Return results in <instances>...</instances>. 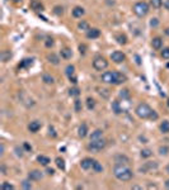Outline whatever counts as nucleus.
<instances>
[{"label": "nucleus", "instance_id": "nucleus-1", "mask_svg": "<svg viewBox=\"0 0 169 190\" xmlns=\"http://www.w3.org/2000/svg\"><path fill=\"white\" fill-rule=\"evenodd\" d=\"M126 80H127L126 75L117 71H108L102 75V81L105 84H112V85H120V84L125 82Z\"/></svg>", "mask_w": 169, "mask_h": 190}, {"label": "nucleus", "instance_id": "nucleus-2", "mask_svg": "<svg viewBox=\"0 0 169 190\" xmlns=\"http://www.w3.org/2000/svg\"><path fill=\"white\" fill-rule=\"evenodd\" d=\"M113 175L121 181H130L134 176L131 168H129L127 166H123V165H116L113 167Z\"/></svg>", "mask_w": 169, "mask_h": 190}, {"label": "nucleus", "instance_id": "nucleus-3", "mask_svg": "<svg viewBox=\"0 0 169 190\" xmlns=\"http://www.w3.org/2000/svg\"><path fill=\"white\" fill-rule=\"evenodd\" d=\"M135 112L137 114V117H140L142 119H146V118H150V114H151L153 109L146 103H141V104L137 105V108H136Z\"/></svg>", "mask_w": 169, "mask_h": 190}, {"label": "nucleus", "instance_id": "nucleus-4", "mask_svg": "<svg viewBox=\"0 0 169 190\" xmlns=\"http://www.w3.org/2000/svg\"><path fill=\"white\" fill-rule=\"evenodd\" d=\"M132 10H134V13L137 17L142 18V17H145L147 13H149V5H147V3H145V2H139V3H136L134 5Z\"/></svg>", "mask_w": 169, "mask_h": 190}, {"label": "nucleus", "instance_id": "nucleus-5", "mask_svg": "<svg viewBox=\"0 0 169 190\" xmlns=\"http://www.w3.org/2000/svg\"><path fill=\"white\" fill-rule=\"evenodd\" d=\"M93 67L96 69L97 71H103V70H105L108 67V61L105 60L104 57L98 56V57L94 58V61H93Z\"/></svg>", "mask_w": 169, "mask_h": 190}, {"label": "nucleus", "instance_id": "nucleus-6", "mask_svg": "<svg viewBox=\"0 0 169 190\" xmlns=\"http://www.w3.org/2000/svg\"><path fill=\"white\" fill-rule=\"evenodd\" d=\"M104 146H105V141L103 138L97 140V141H90V143L88 144V150L94 151V152H98V151L104 148Z\"/></svg>", "mask_w": 169, "mask_h": 190}, {"label": "nucleus", "instance_id": "nucleus-7", "mask_svg": "<svg viewBox=\"0 0 169 190\" xmlns=\"http://www.w3.org/2000/svg\"><path fill=\"white\" fill-rule=\"evenodd\" d=\"M111 58H112V61L116 62V63H121V62L125 61L126 56H125L123 52H121V51H114L113 53L111 55Z\"/></svg>", "mask_w": 169, "mask_h": 190}, {"label": "nucleus", "instance_id": "nucleus-8", "mask_svg": "<svg viewBox=\"0 0 169 190\" xmlns=\"http://www.w3.org/2000/svg\"><path fill=\"white\" fill-rule=\"evenodd\" d=\"M93 164H94V160L87 157V158H84V160H81L80 166H81V168H84V170H88V168L93 167Z\"/></svg>", "mask_w": 169, "mask_h": 190}, {"label": "nucleus", "instance_id": "nucleus-9", "mask_svg": "<svg viewBox=\"0 0 169 190\" xmlns=\"http://www.w3.org/2000/svg\"><path fill=\"white\" fill-rule=\"evenodd\" d=\"M101 36V30L97 29V28H93V29H89L87 32V37L90 38V39H94V38H98Z\"/></svg>", "mask_w": 169, "mask_h": 190}, {"label": "nucleus", "instance_id": "nucleus-10", "mask_svg": "<svg viewBox=\"0 0 169 190\" xmlns=\"http://www.w3.org/2000/svg\"><path fill=\"white\" fill-rule=\"evenodd\" d=\"M151 46L154 49H160L163 46V39L160 37H154L151 41Z\"/></svg>", "mask_w": 169, "mask_h": 190}, {"label": "nucleus", "instance_id": "nucleus-11", "mask_svg": "<svg viewBox=\"0 0 169 190\" xmlns=\"http://www.w3.org/2000/svg\"><path fill=\"white\" fill-rule=\"evenodd\" d=\"M28 129H29L31 132H32V133L38 132V131L41 129V123H39V122H37V121L31 122V123H29V125H28Z\"/></svg>", "mask_w": 169, "mask_h": 190}, {"label": "nucleus", "instance_id": "nucleus-12", "mask_svg": "<svg viewBox=\"0 0 169 190\" xmlns=\"http://www.w3.org/2000/svg\"><path fill=\"white\" fill-rule=\"evenodd\" d=\"M156 167H158V164H156V162H146V164L140 168V170H141L142 172H146V171H149V170H153V168L155 170Z\"/></svg>", "mask_w": 169, "mask_h": 190}, {"label": "nucleus", "instance_id": "nucleus-13", "mask_svg": "<svg viewBox=\"0 0 169 190\" xmlns=\"http://www.w3.org/2000/svg\"><path fill=\"white\" fill-rule=\"evenodd\" d=\"M114 161H116V165H123V164L129 162V158L126 157L125 155H117L114 157Z\"/></svg>", "mask_w": 169, "mask_h": 190}, {"label": "nucleus", "instance_id": "nucleus-14", "mask_svg": "<svg viewBox=\"0 0 169 190\" xmlns=\"http://www.w3.org/2000/svg\"><path fill=\"white\" fill-rule=\"evenodd\" d=\"M31 8L36 10V12H42V10H43V5H42L41 2H38V0H32V2H31Z\"/></svg>", "mask_w": 169, "mask_h": 190}, {"label": "nucleus", "instance_id": "nucleus-15", "mask_svg": "<svg viewBox=\"0 0 169 190\" xmlns=\"http://www.w3.org/2000/svg\"><path fill=\"white\" fill-rule=\"evenodd\" d=\"M28 177H29V180H39L42 177V172L38 170H33L28 174Z\"/></svg>", "mask_w": 169, "mask_h": 190}, {"label": "nucleus", "instance_id": "nucleus-16", "mask_svg": "<svg viewBox=\"0 0 169 190\" xmlns=\"http://www.w3.org/2000/svg\"><path fill=\"white\" fill-rule=\"evenodd\" d=\"M84 13L85 12H84V9L81 6H75L72 9V17L74 18H80L81 15H84Z\"/></svg>", "mask_w": 169, "mask_h": 190}, {"label": "nucleus", "instance_id": "nucleus-17", "mask_svg": "<svg viewBox=\"0 0 169 190\" xmlns=\"http://www.w3.org/2000/svg\"><path fill=\"white\" fill-rule=\"evenodd\" d=\"M60 53H61V57L65 58V60H69V58H71V56H72V52H71L70 48H62Z\"/></svg>", "mask_w": 169, "mask_h": 190}, {"label": "nucleus", "instance_id": "nucleus-18", "mask_svg": "<svg viewBox=\"0 0 169 190\" xmlns=\"http://www.w3.org/2000/svg\"><path fill=\"white\" fill-rule=\"evenodd\" d=\"M101 138H103V132L101 129L94 131L90 136V141H97V140H101Z\"/></svg>", "mask_w": 169, "mask_h": 190}, {"label": "nucleus", "instance_id": "nucleus-19", "mask_svg": "<svg viewBox=\"0 0 169 190\" xmlns=\"http://www.w3.org/2000/svg\"><path fill=\"white\" fill-rule=\"evenodd\" d=\"M87 133H88V127H87V124L85 123H83L80 127H79V137H81V138H84V137L87 136Z\"/></svg>", "mask_w": 169, "mask_h": 190}, {"label": "nucleus", "instance_id": "nucleus-20", "mask_svg": "<svg viewBox=\"0 0 169 190\" xmlns=\"http://www.w3.org/2000/svg\"><path fill=\"white\" fill-rule=\"evenodd\" d=\"M10 57H12V53H10L9 51H2V53H0V60H2L3 62L9 61Z\"/></svg>", "mask_w": 169, "mask_h": 190}, {"label": "nucleus", "instance_id": "nucleus-21", "mask_svg": "<svg viewBox=\"0 0 169 190\" xmlns=\"http://www.w3.org/2000/svg\"><path fill=\"white\" fill-rule=\"evenodd\" d=\"M37 161H38L41 165H43V166H47V165L51 162V161H50V158H48L47 156H42V155L37 157Z\"/></svg>", "mask_w": 169, "mask_h": 190}, {"label": "nucleus", "instance_id": "nucleus-22", "mask_svg": "<svg viewBox=\"0 0 169 190\" xmlns=\"http://www.w3.org/2000/svg\"><path fill=\"white\" fill-rule=\"evenodd\" d=\"M32 63H33L32 58H26V60H23L22 62H20L19 69H24V67H28V66H32Z\"/></svg>", "mask_w": 169, "mask_h": 190}, {"label": "nucleus", "instance_id": "nucleus-23", "mask_svg": "<svg viewBox=\"0 0 169 190\" xmlns=\"http://www.w3.org/2000/svg\"><path fill=\"white\" fill-rule=\"evenodd\" d=\"M112 109H113V112H114L116 114H120V113L122 112V108L120 107V101H117V100L113 101V103H112Z\"/></svg>", "mask_w": 169, "mask_h": 190}, {"label": "nucleus", "instance_id": "nucleus-24", "mask_svg": "<svg viewBox=\"0 0 169 190\" xmlns=\"http://www.w3.org/2000/svg\"><path fill=\"white\" fill-rule=\"evenodd\" d=\"M116 41H117L120 45H126L127 43V37L125 34H117L116 36Z\"/></svg>", "mask_w": 169, "mask_h": 190}, {"label": "nucleus", "instance_id": "nucleus-25", "mask_svg": "<svg viewBox=\"0 0 169 190\" xmlns=\"http://www.w3.org/2000/svg\"><path fill=\"white\" fill-rule=\"evenodd\" d=\"M47 60L51 62V63H54V65H57V63L60 62V60H59V57L56 56V55H54V53H51V55H48L47 56Z\"/></svg>", "mask_w": 169, "mask_h": 190}, {"label": "nucleus", "instance_id": "nucleus-26", "mask_svg": "<svg viewBox=\"0 0 169 190\" xmlns=\"http://www.w3.org/2000/svg\"><path fill=\"white\" fill-rule=\"evenodd\" d=\"M160 131L163 133H169V122L168 121H163V123L160 124Z\"/></svg>", "mask_w": 169, "mask_h": 190}, {"label": "nucleus", "instance_id": "nucleus-27", "mask_svg": "<svg viewBox=\"0 0 169 190\" xmlns=\"http://www.w3.org/2000/svg\"><path fill=\"white\" fill-rule=\"evenodd\" d=\"M78 27H79V29H81V30H87V32L90 29L88 22H85V20H81V22L78 24Z\"/></svg>", "mask_w": 169, "mask_h": 190}, {"label": "nucleus", "instance_id": "nucleus-28", "mask_svg": "<svg viewBox=\"0 0 169 190\" xmlns=\"http://www.w3.org/2000/svg\"><path fill=\"white\" fill-rule=\"evenodd\" d=\"M55 161H56V165H57L59 168H61V170H65V161L62 160L61 157H57Z\"/></svg>", "mask_w": 169, "mask_h": 190}, {"label": "nucleus", "instance_id": "nucleus-29", "mask_svg": "<svg viewBox=\"0 0 169 190\" xmlns=\"http://www.w3.org/2000/svg\"><path fill=\"white\" fill-rule=\"evenodd\" d=\"M93 170L96 171V172H102L103 171V167H102V165L98 161H94V164H93Z\"/></svg>", "mask_w": 169, "mask_h": 190}, {"label": "nucleus", "instance_id": "nucleus-30", "mask_svg": "<svg viewBox=\"0 0 169 190\" xmlns=\"http://www.w3.org/2000/svg\"><path fill=\"white\" fill-rule=\"evenodd\" d=\"M87 107H88L89 110H92L94 107H96V100L92 99V98H88L87 99Z\"/></svg>", "mask_w": 169, "mask_h": 190}, {"label": "nucleus", "instance_id": "nucleus-31", "mask_svg": "<svg viewBox=\"0 0 169 190\" xmlns=\"http://www.w3.org/2000/svg\"><path fill=\"white\" fill-rule=\"evenodd\" d=\"M74 70H75V67H74L72 65H68V66H66V69H65V72H66V75H68L69 77L74 75Z\"/></svg>", "mask_w": 169, "mask_h": 190}, {"label": "nucleus", "instance_id": "nucleus-32", "mask_svg": "<svg viewBox=\"0 0 169 190\" xmlns=\"http://www.w3.org/2000/svg\"><path fill=\"white\" fill-rule=\"evenodd\" d=\"M42 80H43L46 84H54V77H52L51 75H47V73H45V75L42 76Z\"/></svg>", "mask_w": 169, "mask_h": 190}, {"label": "nucleus", "instance_id": "nucleus-33", "mask_svg": "<svg viewBox=\"0 0 169 190\" xmlns=\"http://www.w3.org/2000/svg\"><path fill=\"white\" fill-rule=\"evenodd\" d=\"M150 3H151V5H153V8L159 9V8L162 6V4H163V0H150Z\"/></svg>", "mask_w": 169, "mask_h": 190}, {"label": "nucleus", "instance_id": "nucleus-34", "mask_svg": "<svg viewBox=\"0 0 169 190\" xmlns=\"http://www.w3.org/2000/svg\"><path fill=\"white\" fill-rule=\"evenodd\" d=\"M120 97H121L122 99H129V98H130V91H129L127 89H123V90H121V93H120Z\"/></svg>", "mask_w": 169, "mask_h": 190}, {"label": "nucleus", "instance_id": "nucleus-35", "mask_svg": "<svg viewBox=\"0 0 169 190\" xmlns=\"http://www.w3.org/2000/svg\"><path fill=\"white\" fill-rule=\"evenodd\" d=\"M69 94L71 95V97H78V95L80 94V90L78 88H72V89L69 90Z\"/></svg>", "mask_w": 169, "mask_h": 190}, {"label": "nucleus", "instance_id": "nucleus-36", "mask_svg": "<svg viewBox=\"0 0 169 190\" xmlns=\"http://www.w3.org/2000/svg\"><path fill=\"white\" fill-rule=\"evenodd\" d=\"M162 57L165 58V60L169 58V47H167V48H164V49L162 51Z\"/></svg>", "mask_w": 169, "mask_h": 190}, {"label": "nucleus", "instance_id": "nucleus-37", "mask_svg": "<svg viewBox=\"0 0 169 190\" xmlns=\"http://www.w3.org/2000/svg\"><path fill=\"white\" fill-rule=\"evenodd\" d=\"M141 156L142 157H150L151 156V151L149 148H145V150L141 151Z\"/></svg>", "mask_w": 169, "mask_h": 190}, {"label": "nucleus", "instance_id": "nucleus-38", "mask_svg": "<svg viewBox=\"0 0 169 190\" xmlns=\"http://www.w3.org/2000/svg\"><path fill=\"white\" fill-rule=\"evenodd\" d=\"M2 189H4V190H12V189H14V186H13L12 184L3 183V185H2Z\"/></svg>", "mask_w": 169, "mask_h": 190}, {"label": "nucleus", "instance_id": "nucleus-39", "mask_svg": "<svg viewBox=\"0 0 169 190\" xmlns=\"http://www.w3.org/2000/svg\"><path fill=\"white\" fill-rule=\"evenodd\" d=\"M54 13L57 14V15H61L62 14V8L61 6H55L54 8Z\"/></svg>", "mask_w": 169, "mask_h": 190}, {"label": "nucleus", "instance_id": "nucleus-40", "mask_svg": "<svg viewBox=\"0 0 169 190\" xmlns=\"http://www.w3.org/2000/svg\"><path fill=\"white\" fill-rule=\"evenodd\" d=\"M75 110L80 112L81 110V101L80 100H75Z\"/></svg>", "mask_w": 169, "mask_h": 190}, {"label": "nucleus", "instance_id": "nucleus-41", "mask_svg": "<svg viewBox=\"0 0 169 190\" xmlns=\"http://www.w3.org/2000/svg\"><path fill=\"white\" fill-rule=\"evenodd\" d=\"M79 51H80L81 55H84V53L87 52V46H85V45H80V46H79Z\"/></svg>", "mask_w": 169, "mask_h": 190}, {"label": "nucleus", "instance_id": "nucleus-42", "mask_svg": "<svg viewBox=\"0 0 169 190\" xmlns=\"http://www.w3.org/2000/svg\"><path fill=\"white\" fill-rule=\"evenodd\" d=\"M22 185H23L24 189H31V188H32V184H31L29 181H27V180H24V181L22 183Z\"/></svg>", "mask_w": 169, "mask_h": 190}, {"label": "nucleus", "instance_id": "nucleus-43", "mask_svg": "<svg viewBox=\"0 0 169 190\" xmlns=\"http://www.w3.org/2000/svg\"><path fill=\"white\" fill-rule=\"evenodd\" d=\"M158 24H159V22H158V19H156V18L151 19V22H150V26H151V27H156Z\"/></svg>", "mask_w": 169, "mask_h": 190}, {"label": "nucleus", "instance_id": "nucleus-44", "mask_svg": "<svg viewBox=\"0 0 169 190\" xmlns=\"http://www.w3.org/2000/svg\"><path fill=\"white\" fill-rule=\"evenodd\" d=\"M52 46H54V41H52L51 38H48L46 41V47H52Z\"/></svg>", "mask_w": 169, "mask_h": 190}, {"label": "nucleus", "instance_id": "nucleus-45", "mask_svg": "<svg viewBox=\"0 0 169 190\" xmlns=\"http://www.w3.org/2000/svg\"><path fill=\"white\" fill-rule=\"evenodd\" d=\"M150 118H151V119H158V114H156L154 110H153L151 114H150Z\"/></svg>", "mask_w": 169, "mask_h": 190}, {"label": "nucleus", "instance_id": "nucleus-46", "mask_svg": "<svg viewBox=\"0 0 169 190\" xmlns=\"http://www.w3.org/2000/svg\"><path fill=\"white\" fill-rule=\"evenodd\" d=\"M163 5H164V8H165L167 10H169V0H164Z\"/></svg>", "mask_w": 169, "mask_h": 190}, {"label": "nucleus", "instance_id": "nucleus-47", "mask_svg": "<svg viewBox=\"0 0 169 190\" xmlns=\"http://www.w3.org/2000/svg\"><path fill=\"white\" fill-rule=\"evenodd\" d=\"M69 79H70V81H71V82H74V84H76V82H78L76 77H75V76H74V75H72V76H70Z\"/></svg>", "mask_w": 169, "mask_h": 190}, {"label": "nucleus", "instance_id": "nucleus-48", "mask_svg": "<svg viewBox=\"0 0 169 190\" xmlns=\"http://www.w3.org/2000/svg\"><path fill=\"white\" fill-rule=\"evenodd\" d=\"M54 172H55L54 168H47V174H48V175H54Z\"/></svg>", "mask_w": 169, "mask_h": 190}, {"label": "nucleus", "instance_id": "nucleus-49", "mask_svg": "<svg viewBox=\"0 0 169 190\" xmlns=\"http://www.w3.org/2000/svg\"><path fill=\"white\" fill-rule=\"evenodd\" d=\"M159 151H160V153H162V155H165V153H167V151H168V148H165V147H164V148H160Z\"/></svg>", "mask_w": 169, "mask_h": 190}, {"label": "nucleus", "instance_id": "nucleus-50", "mask_svg": "<svg viewBox=\"0 0 169 190\" xmlns=\"http://www.w3.org/2000/svg\"><path fill=\"white\" fill-rule=\"evenodd\" d=\"M24 148H26V150H28V151H31V146H29L28 143H24Z\"/></svg>", "mask_w": 169, "mask_h": 190}, {"label": "nucleus", "instance_id": "nucleus-51", "mask_svg": "<svg viewBox=\"0 0 169 190\" xmlns=\"http://www.w3.org/2000/svg\"><path fill=\"white\" fill-rule=\"evenodd\" d=\"M164 33H165V34H167V36H169V28H167V29H165V30H164Z\"/></svg>", "mask_w": 169, "mask_h": 190}, {"label": "nucleus", "instance_id": "nucleus-52", "mask_svg": "<svg viewBox=\"0 0 169 190\" xmlns=\"http://www.w3.org/2000/svg\"><path fill=\"white\" fill-rule=\"evenodd\" d=\"M165 188H167V189H169V180H167V181H165Z\"/></svg>", "mask_w": 169, "mask_h": 190}, {"label": "nucleus", "instance_id": "nucleus-53", "mask_svg": "<svg viewBox=\"0 0 169 190\" xmlns=\"http://www.w3.org/2000/svg\"><path fill=\"white\" fill-rule=\"evenodd\" d=\"M165 170H167V172H168V174H169V165H168V166H167V168H165Z\"/></svg>", "mask_w": 169, "mask_h": 190}, {"label": "nucleus", "instance_id": "nucleus-54", "mask_svg": "<svg viewBox=\"0 0 169 190\" xmlns=\"http://www.w3.org/2000/svg\"><path fill=\"white\" fill-rule=\"evenodd\" d=\"M14 3H19V2H22V0H13Z\"/></svg>", "mask_w": 169, "mask_h": 190}, {"label": "nucleus", "instance_id": "nucleus-55", "mask_svg": "<svg viewBox=\"0 0 169 190\" xmlns=\"http://www.w3.org/2000/svg\"><path fill=\"white\" fill-rule=\"evenodd\" d=\"M167 104H168V107H169V98H168V101H167Z\"/></svg>", "mask_w": 169, "mask_h": 190}]
</instances>
